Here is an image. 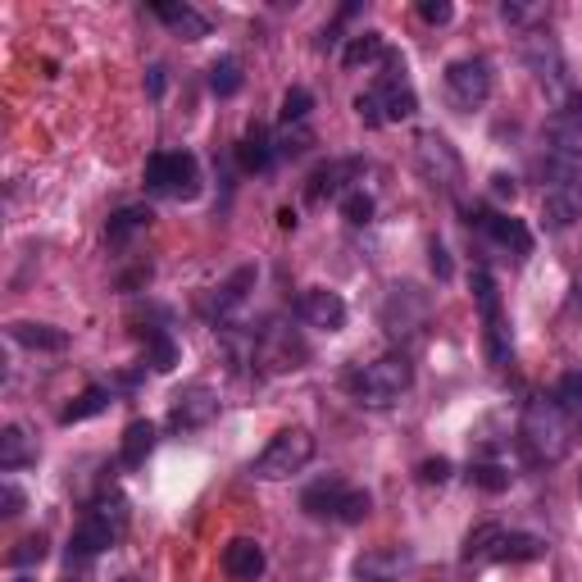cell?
<instances>
[{
  "instance_id": "obj_1",
  "label": "cell",
  "mask_w": 582,
  "mask_h": 582,
  "mask_svg": "<svg viewBox=\"0 0 582 582\" xmlns=\"http://www.w3.org/2000/svg\"><path fill=\"white\" fill-rule=\"evenodd\" d=\"M409 387H415V364H409L405 355H378V360H369V364H355L347 373V392L369 405V409H387L396 405Z\"/></svg>"
},
{
  "instance_id": "obj_2",
  "label": "cell",
  "mask_w": 582,
  "mask_h": 582,
  "mask_svg": "<svg viewBox=\"0 0 582 582\" xmlns=\"http://www.w3.org/2000/svg\"><path fill=\"white\" fill-rule=\"evenodd\" d=\"M519 441H524V451L532 464H560L569 455V419H564V409L556 405V396L546 400H528L524 409V424H519Z\"/></svg>"
},
{
  "instance_id": "obj_3",
  "label": "cell",
  "mask_w": 582,
  "mask_h": 582,
  "mask_svg": "<svg viewBox=\"0 0 582 582\" xmlns=\"http://www.w3.org/2000/svg\"><path fill=\"white\" fill-rule=\"evenodd\" d=\"M300 509L310 519H332V524H364L373 515V496L364 487H351L341 477H323V483L300 492Z\"/></svg>"
},
{
  "instance_id": "obj_4",
  "label": "cell",
  "mask_w": 582,
  "mask_h": 582,
  "mask_svg": "<svg viewBox=\"0 0 582 582\" xmlns=\"http://www.w3.org/2000/svg\"><path fill=\"white\" fill-rule=\"evenodd\" d=\"M123 532H128V501L123 496H100L83 515V524L74 528L68 551H74L78 560H96L100 551H110Z\"/></svg>"
},
{
  "instance_id": "obj_5",
  "label": "cell",
  "mask_w": 582,
  "mask_h": 582,
  "mask_svg": "<svg viewBox=\"0 0 582 582\" xmlns=\"http://www.w3.org/2000/svg\"><path fill=\"white\" fill-rule=\"evenodd\" d=\"M546 556V541L532 532H505L496 524H483L464 537V564L473 560H509V564H524V560H541Z\"/></svg>"
},
{
  "instance_id": "obj_6",
  "label": "cell",
  "mask_w": 582,
  "mask_h": 582,
  "mask_svg": "<svg viewBox=\"0 0 582 582\" xmlns=\"http://www.w3.org/2000/svg\"><path fill=\"white\" fill-rule=\"evenodd\" d=\"M310 460H315V437L305 432V428H283V432L273 437L268 447L255 455L251 473L260 477V483H283V477L300 473Z\"/></svg>"
},
{
  "instance_id": "obj_7",
  "label": "cell",
  "mask_w": 582,
  "mask_h": 582,
  "mask_svg": "<svg viewBox=\"0 0 582 582\" xmlns=\"http://www.w3.org/2000/svg\"><path fill=\"white\" fill-rule=\"evenodd\" d=\"M146 191L168 200H191L200 191V160L191 151H155L146 160Z\"/></svg>"
},
{
  "instance_id": "obj_8",
  "label": "cell",
  "mask_w": 582,
  "mask_h": 582,
  "mask_svg": "<svg viewBox=\"0 0 582 582\" xmlns=\"http://www.w3.org/2000/svg\"><path fill=\"white\" fill-rule=\"evenodd\" d=\"M469 287H473V300H477V315H483V332H487V360L496 369L509 364L515 355V341H509V328H505V310H501V292H496V278L487 268H473L469 273Z\"/></svg>"
},
{
  "instance_id": "obj_9",
  "label": "cell",
  "mask_w": 582,
  "mask_h": 582,
  "mask_svg": "<svg viewBox=\"0 0 582 582\" xmlns=\"http://www.w3.org/2000/svg\"><path fill=\"white\" fill-rule=\"evenodd\" d=\"M415 164H419V174L441 187L447 196H460V183H464V164L455 155V146L447 142V136H437V132H424L419 142H415Z\"/></svg>"
},
{
  "instance_id": "obj_10",
  "label": "cell",
  "mask_w": 582,
  "mask_h": 582,
  "mask_svg": "<svg viewBox=\"0 0 582 582\" xmlns=\"http://www.w3.org/2000/svg\"><path fill=\"white\" fill-rule=\"evenodd\" d=\"M447 91L460 110H477L487 106L492 96V64L483 55H464V59H451L447 64Z\"/></svg>"
},
{
  "instance_id": "obj_11",
  "label": "cell",
  "mask_w": 582,
  "mask_h": 582,
  "mask_svg": "<svg viewBox=\"0 0 582 582\" xmlns=\"http://www.w3.org/2000/svg\"><path fill=\"white\" fill-rule=\"evenodd\" d=\"M219 419V396L205 387V383H191L174 396V409H168V428L174 432H196L205 424Z\"/></svg>"
},
{
  "instance_id": "obj_12",
  "label": "cell",
  "mask_w": 582,
  "mask_h": 582,
  "mask_svg": "<svg viewBox=\"0 0 582 582\" xmlns=\"http://www.w3.org/2000/svg\"><path fill=\"white\" fill-rule=\"evenodd\" d=\"M415 551L409 546H378V551H364L355 560V578L360 582H405L415 573Z\"/></svg>"
},
{
  "instance_id": "obj_13",
  "label": "cell",
  "mask_w": 582,
  "mask_h": 582,
  "mask_svg": "<svg viewBox=\"0 0 582 582\" xmlns=\"http://www.w3.org/2000/svg\"><path fill=\"white\" fill-rule=\"evenodd\" d=\"M428 315H432V305H428V296L419 287H392V296L383 305V323H387L392 337L419 332L428 323Z\"/></svg>"
},
{
  "instance_id": "obj_14",
  "label": "cell",
  "mask_w": 582,
  "mask_h": 582,
  "mask_svg": "<svg viewBox=\"0 0 582 582\" xmlns=\"http://www.w3.org/2000/svg\"><path fill=\"white\" fill-rule=\"evenodd\" d=\"M524 59H528L537 83L551 96L564 91V55H560L556 37H546V32H528V37H524Z\"/></svg>"
},
{
  "instance_id": "obj_15",
  "label": "cell",
  "mask_w": 582,
  "mask_h": 582,
  "mask_svg": "<svg viewBox=\"0 0 582 582\" xmlns=\"http://www.w3.org/2000/svg\"><path fill=\"white\" fill-rule=\"evenodd\" d=\"M300 319L310 323V328H319V332H341L347 328V300H341L337 292H328V287H310V292H300Z\"/></svg>"
},
{
  "instance_id": "obj_16",
  "label": "cell",
  "mask_w": 582,
  "mask_h": 582,
  "mask_svg": "<svg viewBox=\"0 0 582 582\" xmlns=\"http://www.w3.org/2000/svg\"><path fill=\"white\" fill-rule=\"evenodd\" d=\"M369 91H373V100H378L383 123H405V119H415V110H419V96H415V87L405 83V74H387L378 87H369Z\"/></svg>"
},
{
  "instance_id": "obj_17",
  "label": "cell",
  "mask_w": 582,
  "mask_h": 582,
  "mask_svg": "<svg viewBox=\"0 0 582 582\" xmlns=\"http://www.w3.org/2000/svg\"><path fill=\"white\" fill-rule=\"evenodd\" d=\"M219 564H223V573H228L232 582H255V578L268 569V560H264V546H260L255 537H232V541L223 546Z\"/></svg>"
},
{
  "instance_id": "obj_18",
  "label": "cell",
  "mask_w": 582,
  "mask_h": 582,
  "mask_svg": "<svg viewBox=\"0 0 582 582\" xmlns=\"http://www.w3.org/2000/svg\"><path fill=\"white\" fill-rule=\"evenodd\" d=\"M151 14L183 42H205V37H210V19H205L200 10H191V6H178V0H155Z\"/></svg>"
},
{
  "instance_id": "obj_19",
  "label": "cell",
  "mask_w": 582,
  "mask_h": 582,
  "mask_svg": "<svg viewBox=\"0 0 582 582\" xmlns=\"http://www.w3.org/2000/svg\"><path fill=\"white\" fill-rule=\"evenodd\" d=\"M360 174V164L355 160H332V164H319L315 174H310V200H341L347 191H355V187H347V178H355Z\"/></svg>"
},
{
  "instance_id": "obj_20",
  "label": "cell",
  "mask_w": 582,
  "mask_h": 582,
  "mask_svg": "<svg viewBox=\"0 0 582 582\" xmlns=\"http://www.w3.org/2000/svg\"><path fill=\"white\" fill-rule=\"evenodd\" d=\"M477 223H483V232L492 237L496 246L515 251L519 260H524V255L532 251V232H528V223H524V219H515V215H483Z\"/></svg>"
},
{
  "instance_id": "obj_21",
  "label": "cell",
  "mask_w": 582,
  "mask_h": 582,
  "mask_svg": "<svg viewBox=\"0 0 582 582\" xmlns=\"http://www.w3.org/2000/svg\"><path fill=\"white\" fill-rule=\"evenodd\" d=\"M155 441H160V432H155V424H151V419H136V424H128V428H123L119 460H123L128 469H142V464L151 460V451H155Z\"/></svg>"
},
{
  "instance_id": "obj_22",
  "label": "cell",
  "mask_w": 582,
  "mask_h": 582,
  "mask_svg": "<svg viewBox=\"0 0 582 582\" xmlns=\"http://www.w3.org/2000/svg\"><path fill=\"white\" fill-rule=\"evenodd\" d=\"M582 210V191H546L541 196V228L546 232H564Z\"/></svg>"
},
{
  "instance_id": "obj_23",
  "label": "cell",
  "mask_w": 582,
  "mask_h": 582,
  "mask_svg": "<svg viewBox=\"0 0 582 582\" xmlns=\"http://www.w3.org/2000/svg\"><path fill=\"white\" fill-rule=\"evenodd\" d=\"M10 337L28 351H64L68 347V332L64 328H51V323H10Z\"/></svg>"
},
{
  "instance_id": "obj_24",
  "label": "cell",
  "mask_w": 582,
  "mask_h": 582,
  "mask_svg": "<svg viewBox=\"0 0 582 582\" xmlns=\"http://www.w3.org/2000/svg\"><path fill=\"white\" fill-rule=\"evenodd\" d=\"M273 160H278V151H273V136L264 128H251L242 136V146H237V164H242L246 174H264Z\"/></svg>"
},
{
  "instance_id": "obj_25",
  "label": "cell",
  "mask_w": 582,
  "mask_h": 582,
  "mask_svg": "<svg viewBox=\"0 0 582 582\" xmlns=\"http://www.w3.org/2000/svg\"><path fill=\"white\" fill-rule=\"evenodd\" d=\"M32 460H37V451H32L28 432H23L19 424H6V428H0V469H6V473H19V469L32 464Z\"/></svg>"
},
{
  "instance_id": "obj_26",
  "label": "cell",
  "mask_w": 582,
  "mask_h": 582,
  "mask_svg": "<svg viewBox=\"0 0 582 582\" xmlns=\"http://www.w3.org/2000/svg\"><path fill=\"white\" fill-rule=\"evenodd\" d=\"M151 219H155V215L146 210V205H123V210L110 219V228H106L110 246H128L136 232H146V228H151Z\"/></svg>"
},
{
  "instance_id": "obj_27",
  "label": "cell",
  "mask_w": 582,
  "mask_h": 582,
  "mask_svg": "<svg viewBox=\"0 0 582 582\" xmlns=\"http://www.w3.org/2000/svg\"><path fill=\"white\" fill-rule=\"evenodd\" d=\"M110 400H114V392L110 387H87L74 405H64L59 409V424L68 428V424H83V419H96V415H106L110 409Z\"/></svg>"
},
{
  "instance_id": "obj_28",
  "label": "cell",
  "mask_w": 582,
  "mask_h": 582,
  "mask_svg": "<svg viewBox=\"0 0 582 582\" xmlns=\"http://www.w3.org/2000/svg\"><path fill=\"white\" fill-rule=\"evenodd\" d=\"M246 287H255V268H251V264H246V268H237L232 278L215 292V315L223 319V315L232 310V305H242V300H246Z\"/></svg>"
},
{
  "instance_id": "obj_29",
  "label": "cell",
  "mask_w": 582,
  "mask_h": 582,
  "mask_svg": "<svg viewBox=\"0 0 582 582\" xmlns=\"http://www.w3.org/2000/svg\"><path fill=\"white\" fill-rule=\"evenodd\" d=\"M387 55V42L378 37V32H360V37L347 42V51H341V64L347 68H360V64H373Z\"/></svg>"
},
{
  "instance_id": "obj_30",
  "label": "cell",
  "mask_w": 582,
  "mask_h": 582,
  "mask_svg": "<svg viewBox=\"0 0 582 582\" xmlns=\"http://www.w3.org/2000/svg\"><path fill=\"white\" fill-rule=\"evenodd\" d=\"M242 83H246V74H242V64H237L232 55H223V59L210 64V91L215 96H237V91H242Z\"/></svg>"
},
{
  "instance_id": "obj_31",
  "label": "cell",
  "mask_w": 582,
  "mask_h": 582,
  "mask_svg": "<svg viewBox=\"0 0 582 582\" xmlns=\"http://www.w3.org/2000/svg\"><path fill=\"white\" fill-rule=\"evenodd\" d=\"M146 364L155 369V373H168V369H174L178 364V347H174V337H168V332H146Z\"/></svg>"
},
{
  "instance_id": "obj_32",
  "label": "cell",
  "mask_w": 582,
  "mask_h": 582,
  "mask_svg": "<svg viewBox=\"0 0 582 582\" xmlns=\"http://www.w3.org/2000/svg\"><path fill=\"white\" fill-rule=\"evenodd\" d=\"M469 483L483 487V492H505L509 487V469L505 464H492V460H473L469 464Z\"/></svg>"
},
{
  "instance_id": "obj_33",
  "label": "cell",
  "mask_w": 582,
  "mask_h": 582,
  "mask_svg": "<svg viewBox=\"0 0 582 582\" xmlns=\"http://www.w3.org/2000/svg\"><path fill=\"white\" fill-rule=\"evenodd\" d=\"M310 142H315L310 128L292 123V128H283L278 136H273V151H278V160H296V155H305V146H310Z\"/></svg>"
},
{
  "instance_id": "obj_34",
  "label": "cell",
  "mask_w": 582,
  "mask_h": 582,
  "mask_svg": "<svg viewBox=\"0 0 582 582\" xmlns=\"http://www.w3.org/2000/svg\"><path fill=\"white\" fill-rule=\"evenodd\" d=\"M341 219H347L351 228H364V223H373V196H369L364 187L347 191V196H341Z\"/></svg>"
},
{
  "instance_id": "obj_35",
  "label": "cell",
  "mask_w": 582,
  "mask_h": 582,
  "mask_svg": "<svg viewBox=\"0 0 582 582\" xmlns=\"http://www.w3.org/2000/svg\"><path fill=\"white\" fill-rule=\"evenodd\" d=\"M310 106H315V96L305 91V87H292V91L283 96V128L305 123V119H310Z\"/></svg>"
},
{
  "instance_id": "obj_36",
  "label": "cell",
  "mask_w": 582,
  "mask_h": 582,
  "mask_svg": "<svg viewBox=\"0 0 582 582\" xmlns=\"http://www.w3.org/2000/svg\"><path fill=\"white\" fill-rule=\"evenodd\" d=\"M46 560V537H23L14 551H10V564L14 569H32V564H42Z\"/></svg>"
},
{
  "instance_id": "obj_37",
  "label": "cell",
  "mask_w": 582,
  "mask_h": 582,
  "mask_svg": "<svg viewBox=\"0 0 582 582\" xmlns=\"http://www.w3.org/2000/svg\"><path fill=\"white\" fill-rule=\"evenodd\" d=\"M556 405H560V409H578V405H582V369H569L564 378H560Z\"/></svg>"
},
{
  "instance_id": "obj_38",
  "label": "cell",
  "mask_w": 582,
  "mask_h": 582,
  "mask_svg": "<svg viewBox=\"0 0 582 582\" xmlns=\"http://www.w3.org/2000/svg\"><path fill=\"white\" fill-rule=\"evenodd\" d=\"M451 14H455L451 0H419V19L424 23H437L441 28V23H451Z\"/></svg>"
},
{
  "instance_id": "obj_39",
  "label": "cell",
  "mask_w": 582,
  "mask_h": 582,
  "mask_svg": "<svg viewBox=\"0 0 582 582\" xmlns=\"http://www.w3.org/2000/svg\"><path fill=\"white\" fill-rule=\"evenodd\" d=\"M419 477H424V483H447V477H451V460H424L419 464Z\"/></svg>"
},
{
  "instance_id": "obj_40",
  "label": "cell",
  "mask_w": 582,
  "mask_h": 582,
  "mask_svg": "<svg viewBox=\"0 0 582 582\" xmlns=\"http://www.w3.org/2000/svg\"><path fill=\"white\" fill-rule=\"evenodd\" d=\"M546 10L541 6H515V0H509V6H501V19L505 23H528V19H541Z\"/></svg>"
},
{
  "instance_id": "obj_41",
  "label": "cell",
  "mask_w": 582,
  "mask_h": 582,
  "mask_svg": "<svg viewBox=\"0 0 582 582\" xmlns=\"http://www.w3.org/2000/svg\"><path fill=\"white\" fill-rule=\"evenodd\" d=\"M564 123H569V132L582 136V91H573V96L564 100Z\"/></svg>"
},
{
  "instance_id": "obj_42",
  "label": "cell",
  "mask_w": 582,
  "mask_h": 582,
  "mask_svg": "<svg viewBox=\"0 0 582 582\" xmlns=\"http://www.w3.org/2000/svg\"><path fill=\"white\" fill-rule=\"evenodd\" d=\"M0 496H6V519L23 515V492H19L14 483H6V487H0Z\"/></svg>"
},
{
  "instance_id": "obj_43",
  "label": "cell",
  "mask_w": 582,
  "mask_h": 582,
  "mask_svg": "<svg viewBox=\"0 0 582 582\" xmlns=\"http://www.w3.org/2000/svg\"><path fill=\"white\" fill-rule=\"evenodd\" d=\"M492 196H496V200H515V178H509V174H496V178H492Z\"/></svg>"
},
{
  "instance_id": "obj_44",
  "label": "cell",
  "mask_w": 582,
  "mask_h": 582,
  "mask_svg": "<svg viewBox=\"0 0 582 582\" xmlns=\"http://www.w3.org/2000/svg\"><path fill=\"white\" fill-rule=\"evenodd\" d=\"M432 268H437V278H451V260H447V251H441L437 242H432Z\"/></svg>"
},
{
  "instance_id": "obj_45",
  "label": "cell",
  "mask_w": 582,
  "mask_h": 582,
  "mask_svg": "<svg viewBox=\"0 0 582 582\" xmlns=\"http://www.w3.org/2000/svg\"><path fill=\"white\" fill-rule=\"evenodd\" d=\"M151 91H155V96L164 91V68H151Z\"/></svg>"
},
{
  "instance_id": "obj_46",
  "label": "cell",
  "mask_w": 582,
  "mask_h": 582,
  "mask_svg": "<svg viewBox=\"0 0 582 582\" xmlns=\"http://www.w3.org/2000/svg\"><path fill=\"white\" fill-rule=\"evenodd\" d=\"M14 582H37V578H32V573H19V578H14Z\"/></svg>"
},
{
  "instance_id": "obj_47",
  "label": "cell",
  "mask_w": 582,
  "mask_h": 582,
  "mask_svg": "<svg viewBox=\"0 0 582 582\" xmlns=\"http://www.w3.org/2000/svg\"><path fill=\"white\" fill-rule=\"evenodd\" d=\"M578 296H582V273H578Z\"/></svg>"
}]
</instances>
